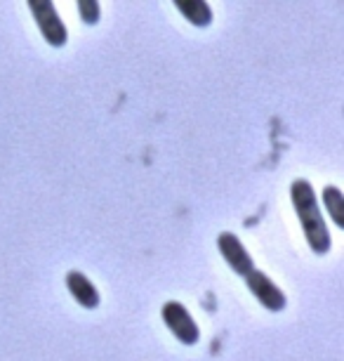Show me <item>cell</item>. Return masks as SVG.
<instances>
[{
	"label": "cell",
	"mask_w": 344,
	"mask_h": 361,
	"mask_svg": "<svg viewBox=\"0 0 344 361\" xmlns=\"http://www.w3.org/2000/svg\"><path fill=\"white\" fill-rule=\"evenodd\" d=\"M290 201H293V208L298 213L300 227L305 231L309 248L316 255H328L330 248H333V238H330L328 222L321 215V206L314 187L307 180H295L290 185Z\"/></svg>",
	"instance_id": "obj_1"
},
{
	"label": "cell",
	"mask_w": 344,
	"mask_h": 361,
	"mask_svg": "<svg viewBox=\"0 0 344 361\" xmlns=\"http://www.w3.org/2000/svg\"><path fill=\"white\" fill-rule=\"evenodd\" d=\"M26 3H29L33 22H36L45 43L52 47H64L66 40H69V31H66V24L59 17L55 3L52 0H26Z\"/></svg>",
	"instance_id": "obj_2"
},
{
	"label": "cell",
	"mask_w": 344,
	"mask_h": 361,
	"mask_svg": "<svg viewBox=\"0 0 344 361\" xmlns=\"http://www.w3.org/2000/svg\"><path fill=\"white\" fill-rule=\"evenodd\" d=\"M160 317H163V324L167 326V331H170L181 345L193 347L200 340V329H198V324H196V319L191 317V312H189L184 305L177 302V300H167L163 307H160Z\"/></svg>",
	"instance_id": "obj_3"
},
{
	"label": "cell",
	"mask_w": 344,
	"mask_h": 361,
	"mask_svg": "<svg viewBox=\"0 0 344 361\" xmlns=\"http://www.w3.org/2000/svg\"><path fill=\"white\" fill-rule=\"evenodd\" d=\"M246 286H248V290L253 293L255 300L265 307L267 312H283L288 307V298H286V293H283L279 286H276L272 279H269L265 271H260V269H250L246 276Z\"/></svg>",
	"instance_id": "obj_4"
},
{
	"label": "cell",
	"mask_w": 344,
	"mask_h": 361,
	"mask_svg": "<svg viewBox=\"0 0 344 361\" xmlns=\"http://www.w3.org/2000/svg\"><path fill=\"white\" fill-rule=\"evenodd\" d=\"M217 248H219V255L224 257V262L229 264V269L238 276H246L248 271L255 269V262H253V255L248 253V248L243 246V241L234 231H222L217 236Z\"/></svg>",
	"instance_id": "obj_5"
},
{
	"label": "cell",
	"mask_w": 344,
	"mask_h": 361,
	"mask_svg": "<svg viewBox=\"0 0 344 361\" xmlns=\"http://www.w3.org/2000/svg\"><path fill=\"white\" fill-rule=\"evenodd\" d=\"M66 288H69L71 298L76 300L83 310H97L99 307V290L83 271L71 269L66 274Z\"/></svg>",
	"instance_id": "obj_6"
},
{
	"label": "cell",
	"mask_w": 344,
	"mask_h": 361,
	"mask_svg": "<svg viewBox=\"0 0 344 361\" xmlns=\"http://www.w3.org/2000/svg\"><path fill=\"white\" fill-rule=\"evenodd\" d=\"M177 12L196 29H205L212 24V8L208 0H172Z\"/></svg>",
	"instance_id": "obj_7"
},
{
	"label": "cell",
	"mask_w": 344,
	"mask_h": 361,
	"mask_svg": "<svg viewBox=\"0 0 344 361\" xmlns=\"http://www.w3.org/2000/svg\"><path fill=\"white\" fill-rule=\"evenodd\" d=\"M323 206H326L330 220L335 222V227L344 229V196L340 187L328 185L323 189Z\"/></svg>",
	"instance_id": "obj_8"
},
{
	"label": "cell",
	"mask_w": 344,
	"mask_h": 361,
	"mask_svg": "<svg viewBox=\"0 0 344 361\" xmlns=\"http://www.w3.org/2000/svg\"><path fill=\"white\" fill-rule=\"evenodd\" d=\"M78 5V17L80 22L87 26H94L102 17V8H99V0H76Z\"/></svg>",
	"instance_id": "obj_9"
}]
</instances>
